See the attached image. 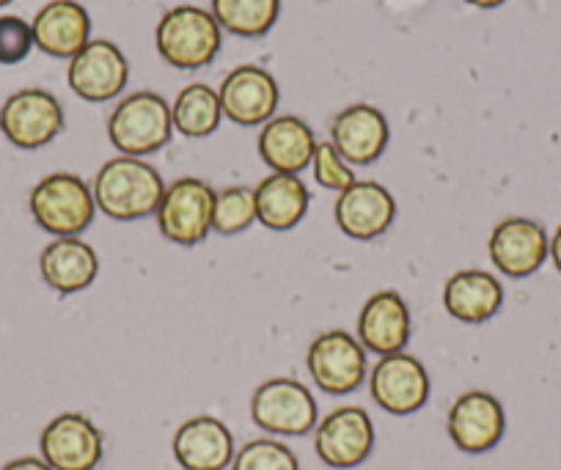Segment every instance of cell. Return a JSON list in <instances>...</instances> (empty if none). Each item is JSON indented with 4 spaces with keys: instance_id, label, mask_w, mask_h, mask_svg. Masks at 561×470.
Here are the masks:
<instances>
[{
    "instance_id": "6da1fadb",
    "label": "cell",
    "mask_w": 561,
    "mask_h": 470,
    "mask_svg": "<svg viewBox=\"0 0 561 470\" xmlns=\"http://www.w3.org/2000/svg\"><path fill=\"white\" fill-rule=\"evenodd\" d=\"M94 204L105 218L129 223L158 215L160 202L165 196V182L154 165L140 157H113L96 171Z\"/></svg>"
},
{
    "instance_id": "7a4b0ae2",
    "label": "cell",
    "mask_w": 561,
    "mask_h": 470,
    "mask_svg": "<svg viewBox=\"0 0 561 470\" xmlns=\"http://www.w3.org/2000/svg\"><path fill=\"white\" fill-rule=\"evenodd\" d=\"M220 31L218 20L213 12L198 7H174L160 18L158 31H154V45H158L160 58L169 67L193 72L204 69L215 61L220 50Z\"/></svg>"
},
{
    "instance_id": "3957f363",
    "label": "cell",
    "mask_w": 561,
    "mask_h": 470,
    "mask_svg": "<svg viewBox=\"0 0 561 470\" xmlns=\"http://www.w3.org/2000/svg\"><path fill=\"white\" fill-rule=\"evenodd\" d=\"M174 133L171 105L154 91H135L113 107L107 138L124 157H144L163 149Z\"/></svg>"
},
{
    "instance_id": "277c9868",
    "label": "cell",
    "mask_w": 561,
    "mask_h": 470,
    "mask_svg": "<svg viewBox=\"0 0 561 470\" xmlns=\"http://www.w3.org/2000/svg\"><path fill=\"white\" fill-rule=\"evenodd\" d=\"M28 207L39 229L53 237L83 234L96 213L91 187L78 174H67V171L45 176L31 191Z\"/></svg>"
},
{
    "instance_id": "5b68a950",
    "label": "cell",
    "mask_w": 561,
    "mask_h": 470,
    "mask_svg": "<svg viewBox=\"0 0 561 470\" xmlns=\"http://www.w3.org/2000/svg\"><path fill=\"white\" fill-rule=\"evenodd\" d=\"M215 196L218 193L213 191V185L198 176H182L171 182L154 215L160 234L182 248H193L207 240L213 231Z\"/></svg>"
},
{
    "instance_id": "8992f818",
    "label": "cell",
    "mask_w": 561,
    "mask_h": 470,
    "mask_svg": "<svg viewBox=\"0 0 561 470\" xmlns=\"http://www.w3.org/2000/svg\"><path fill=\"white\" fill-rule=\"evenodd\" d=\"M64 107L50 91L23 89L0 107V133L18 149L34 151L53 144L64 133Z\"/></svg>"
},
{
    "instance_id": "52a82bcc",
    "label": "cell",
    "mask_w": 561,
    "mask_h": 470,
    "mask_svg": "<svg viewBox=\"0 0 561 470\" xmlns=\"http://www.w3.org/2000/svg\"><path fill=\"white\" fill-rule=\"evenodd\" d=\"M251 415L259 429L298 437L317 426V402L304 382L275 377L256 388L251 399Z\"/></svg>"
},
{
    "instance_id": "ba28073f",
    "label": "cell",
    "mask_w": 561,
    "mask_h": 470,
    "mask_svg": "<svg viewBox=\"0 0 561 470\" xmlns=\"http://www.w3.org/2000/svg\"><path fill=\"white\" fill-rule=\"evenodd\" d=\"M317 388L331 397H344L364 386L366 380V349L355 336L342 328L325 331L311 342L306 355Z\"/></svg>"
},
{
    "instance_id": "9c48e42d",
    "label": "cell",
    "mask_w": 561,
    "mask_h": 470,
    "mask_svg": "<svg viewBox=\"0 0 561 470\" xmlns=\"http://www.w3.org/2000/svg\"><path fill=\"white\" fill-rule=\"evenodd\" d=\"M42 459L53 470H94L105 454V437L83 413H61L39 437Z\"/></svg>"
},
{
    "instance_id": "30bf717a",
    "label": "cell",
    "mask_w": 561,
    "mask_h": 470,
    "mask_svg": "<svg viewBox=\"0 0 561 470\" xmlns=\"http://www.w3.org/2000/svg\"><path fill=\"white\" fill-rule=\"evenodd\" d=\"M218 96L229 122L240 127H259V124H267L278 111L280 89L267 69L256 64H242L226 74Z\"/></svg>"
},
{
    "instance_id": "8fae6325",
    "label": "cell",
    "mask_w": 561,
    "mask_h": 470,
    "mask_svg": "<svg viewBox=\"0 0 561 470\" xmlns=\"http://www.w3.org/2000/svg\"><path fill=\"white\" fill-rule=\"evenodd\" d=\"M371 399L391 415H410L430 399V375L419 358L393 353L377 360L369 377Z\"/></svg>"
},
{
    "instance_id": "7c38bea8",
    "label": "cell",
    "mask_w": 561,
    "mask_h": 470,
    "mask_svg": "<svg viewBox=\"0 0 561 470\" xmlns=\"http://www.w3.org/2000/svg\"><path fill=\"white\" fill-rule=\"evenodd\" d=\"M69 89L85 102H107L127 89L129 61L118 45L94 39L69 61Z\"/></svg>"
},
{
    "instance_id": "4fadbf2b",
    "label": "cell",
    "mask_w": 561,
    "mask_h": 470,
    "mask_svg": "<svg viewBox=\"0 0 561 470\" xmlns=\"http://www.w3.org/2000/svg\"><path fill=\"white\" fill-rule=\"evenodd\" d=\"M333 218L350 240L371 242L391 229L397 218V202L380 182L355 180L347 191L339 193Z\"/></svg>"
},
{
    "instance_id": "5bb4252c",
    "label": "cell",
    "mask_w": 561,
    "mask_h": 470,
    "mask_svg": "<svg viewBox=\"0 0 561 470\" xmlns=\"http://www.w3.org/2000/svg\"><path fill=\"white\" fill-rule=\"evenodd\" d=\"M488 253L506 278H528L550 256V237L537 220L506 218L490 234Z\"/></svg>"
},
{
    "instance_id": "9a60e30c",
    "label": "cell",
    "mask_w": 561,
    "mask_h": 470,
    "mask_svg": "<svg viewBox=\"0 0 561 470\" xmlns=\"http://www.w3.org/2000/svg\"><path fill=\"white\" fill-rule=\"evenodd\" d=\"M317 454L331 468H355L375 448V426L364 408H339L317 424Z\"/></svg>"
},
{
    "instance_id": "2e32d148",
    "label": "cell",
    "mask_w": 561,
    "mask_h": 470,
    "mask_svg": "<svg viewBox=\"0 0 561 470\" xmlns=\"http://www.w3.org/2000/svg\"><path fill=\"white\" fill-rule=\"evenodd\" d=\"M449 437L466 454H484L495 448L504 437V408L488 391H468L451 404L449 410Z\"/></svg>"
},
{
    "instance_id": "e0dca14e",
    "label": "cell",
    "mask_w": 561,
    "mask_h": 470,
    "mask_svg": "<svg viewBox=\"0 0 561 470\" xmlns=\"http://www.w3.org/2000/svg\"><path fill=\"white\" fill-rule=\"evenodd\" d=\"M410 333H413V320H410V308L399 291H377L360 308L358 342L369 353L380 355V358L404 353Z\"/></svg>"
},
{
    "instance_id": "ac0fdd59",
    "label": "cell",
    "mask_w": 561,
    "mask_h": 470,
    "mask_svg": "<svg viewBox=\"0 0 561 470\" xmlns=\"http://www.w3.org/2000/svg\"><path fill=\"white\" fill-rule=\"evenodd\" d=\"M391 140L388 118L375 105H350L333 118L331 144L350 165H371Z\"/></svg>"
},
{
    "instance_id": "d6986e66",
    "label": "cell",
    "mask_w": 561,
    "mask_h": 470,
    "mask_svg": "<svg viewBox=\"0 0 561 470\" xmlns=\"http://www.w3.org/2000/svg\"><path fill=\"white\" fill-rule=\"evenodd\" d=\"M259 157L273 174H295L314 160L317 138L298 116H273L259 133Z\"/></svg>"
},
{
    "instance_id": "ffe728a7",
    "label": "cell",
    "mask_w": 561,
    "mask_h": 470,
    "mask_svg": "<svg viewBox=\"0 0 561 470\" xmlns=\"http://www.w3.org/2000/svg\"><path fill=\"white\" fill-rule=\"evenodd\" d=\"M34 45L53 58L72 61L91 42V18L75 0H50L31 23Z\"/></svg>"
},
{
    "instance_id": "44dd1931",
    "label": "cell",
    "mask_w": 561,
    "mask_h": 470,
    "mask_svg": "<svg viewBox=\"0 0 561 470\" xmlns=\"http://www.w3.org/2000/svg\"><path fill=\"white\" fill-rule=\"evenodd\" d=\"M174 457L185 470H224L234 459V437L215 415H196L176 429Z\"/></svg>"
},
{
    "instance_id": "7402d4cb",
    "label": "cell",
    "mask_w": 561,
    "mask_h": 470,
    "mask_svg": "<svg viewBox=\"0 0 561 470\" xmlns=\"http://www.w3.org/2000/svg\"><path fill=\"white\" fill-rule=\"evenodd\" d=\"M504 306V286L488 270H460L444 286V308L466 325L493 320Z\"/></svg>"
},
{
    "instance_id": "603a6c76",
    "label": "cell",
    "mask_w": 561,
    "mask_h": 470,
    "mask_svg": "<svg viewBox=\"0 0 561 470\" xmlns=\"http://www.w3.org/2000/svg\"><path fill=\"white\" fill-rule=\"evenodd\" d=\"M39 273L58 295H75L94 284L100 259L80 237H56L39 256Z\"/></svg>"
},
{
    "instance_id": "cb8c5ba5",
    "label": "cell",
    "mask_w": 561,
    "mask_h": 470,
    "mask_svg": "<svg viewBox=\"0 0 561 470\" xmlns=\"http://www.w3.org/2000/svg\"><path fill=\"white\" fill-rule=\"evenodd\" d=\"M256 220L270 231H289L309 213V187L295 174H270L253 187Z\"/></svg>"
},
{
    "instance_id": "d4e9b609",
    "label": "cell",
    "mask_w": 561,
    "mask_h": 470,
    "mask_svg": "<svg viewBox=\"0 0 561 470\" xmlns=\"http://www.w3.org/2000/svg\"><path fill=\"white\" fill-rule=\"evenodd\" d=\"M174 129L185 138H207L220 127L224 107H220L218 91L207 83H191L176 94L171 107Z\"/></svg>"
},
{
    "instance_id": "484cf974",
    "label": "cell",
    "mask_w": 561,
    "mask_h": 470,
    "mask_svg": "<svg viewBox=\"0 0 561 470\" xmlns=\"http://www.w3.org/2000/svg\"><path fill=\"white\" fill-rule=\"evenodd\" d=\"M209 12L218 20L220 31L242 39H259L278 23L280 0H213Z\"/></svg>"
},
{
    "instance_id": "4316f807",
    "label": "cell",
    "mask_w": 561,
    "mask_h": 470,
    "mask_svg": "<svg viewBox=\"0 0 561 470\" xmlns=\"http://www.w3.org/2000/svg\"><path fill=\"white\" fill-rule=\"evenodd\" d=\"M256 223V198H253V187L237 185L226 187L215 196V215L213 229L224 237L242 234L245 229Z\"/></svg>"
},
{
    "instance_id": "83f0119b",
    "label": "cell",
    "mask_w": 561,
    "mask_h": 470,
    "mask_svg": "<svg viewBox=\"0 0 561 470\" xmlns=\"http://www.w3.org/2000/svg\"><path fill=\"white\" fill-rule=\"evenodd\" d=\"M231 470H300L298 457L293 448H287L278 440H251L234 454Z\"/></svg>"
},
{
    "instance_id": "f1b7e54d",
    "label": "cell",
    "mask_w": 561,
    "mask_h": 470,
    "mask_svg": "<svg viewBox=\"0 0 561 470\" xmlns=\"http://www.w3.org/2000/svg\"><path fill=\"white\" fill-rule=\"evenodd\" d=\"M34 28L18 14H0V64L14 67L34 50Z\"/></svg>"
},
{
    "instance_id": "f546056e",
    "label": "cell",
    "mask_w": 561,
    "mask_h": 470,
    "mask_svg": "<svg viewBox=\"0 0 561 470\" xmlns=\"http://www.w3.org/2000/svg\"><path fill=\"white\" fill-rule=\"evenodd\" d=\"M311 169H314V180L320 182L325 191L342 193L355 182L353 169H350V163L344 160L342 154H339L336 146H333L331 140H328V144H317Z\"/></svg>"
},
{
    "instance_id": "4dcf8cb0",
    "label": "cell",
    "mask_w": 561,
    "mask_h": 470,
    "mask_svg": "<svg viewBox=\"0 0 561 470\" xmlns=\"http://www.w3.org/2000/svg\"><path fill=\"white\" fill-rule=\"evenodd\" d=\"M3 470H53L45 459L39 457H18L3 465Z\"/></svg>"
},
{
    "instance_id": "1f68e13d",
    "label": "cell",
    "mask_w": 561,
    "mask_h": 470,
    "mask_svg": "<svg viewBox=\"0 0 561 470\" xmlns=\"http://www.w3.org/2000/svg\"><path fill=\"white\" fill-rule=\"evenodd\" d=\"M550 259H553L556 270L561 273V226L556 229V234L550 237Z\"/></svg>"
},
{
    "instance_id": "d6a6232c",
    "label": "cell",
    "mask_w": 561,
    "mask_h": 470,
    "mask_svg": "<svg viewBox=\"0 0 561 470\" xmlns=\"http://www.w3.org/2000/svg\"><path fill=\"white\" fill-rule=\"evenodd\" d=\"M466 3L477 9H499L501 3H506V0H466Z\"/></svg>"
},
{
    "instance_id": "836d02e7",
    "label": "cell",
    "mask_w": 561,
    "mask_h": 470,
    "mask_svg": "<svg viewBox=\"0 0 561 470\" xmlns=\"http://www.w3.org/2000/svg\"><path fill=\"white\" fill-rule=\"evenodd\" d=\"M9 3H14V0H0V7H9Z\"/></svg>"
}]
</instances>
